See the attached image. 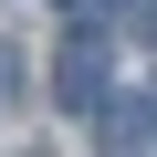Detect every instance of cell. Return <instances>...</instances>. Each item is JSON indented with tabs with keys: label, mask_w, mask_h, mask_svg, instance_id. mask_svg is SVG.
<instances>
[{
	"label": "cell",
	"mask_w": 157,
	"mask_h": 157,
	"mask_svg": "<svg viewBox=\"0 0 157 157\" xmlns=\"http://www.w3.org/2000/svg\"><path fill=\"white\" fill-rule=\"evenodd\" d=\"M52 94H63V105H105V52H94V42H73L63 73H52Z\"/></svg>",
	"instance_id": "1"
},
{
	"label": "cell",
	"mask_w": 157,
	"mask_h": 157,
	"mask_svg": "<svg viewBox=\"0 0 157 157\" xmlns=\"http://www.w3.org/2000/svg\"><path fill=\"white\" fill-rule=\"evenodd\" d=\"M115 11H126V21H136V32H157V0H115Z\"/></svg>",
	"instance_id": "2"
}]
</instances>
